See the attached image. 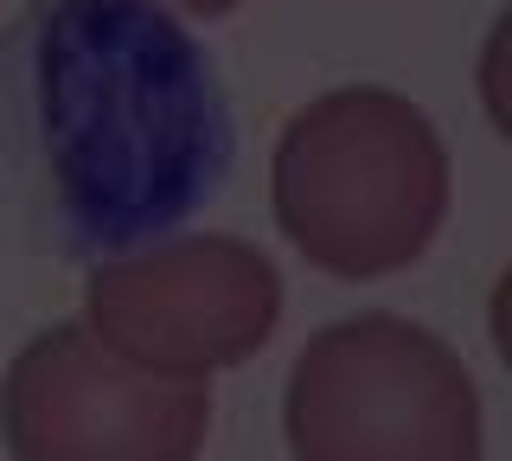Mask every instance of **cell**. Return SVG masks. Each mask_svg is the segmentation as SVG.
I'll use <instances>...</instances> for the list:
<instances>
[{
	"label": "cell",
	"instance_id": "3",
	"mask_svg": "<svg viewBox=\"0 0 512 461\" xmlns=\"http://www.w3.org/2000/svg\"><path fill=\"white\" fill-rule=\"evenodd\" d=\"M282 436L295 461H480V391L429 327L352 314L288 365Z\"/></svg>",
	"mask_w": 512,
	"mask_h": 461
},
{
	"label": "cell",
	"instance_id": "5",
	"mask_svg": "<svg viewBox=\"0 0 512 461\" xmlns=\"http://www.w3.org/2000/svg\"><path fill=\"white\" fill-rule=\"evenodd\" d=\"M0 429L13 461H199L212 385L148 372L84 321H58L13 353Z\"/></svg>",
	"mask_w": 512,
	"mask_h": 461
},
{
	"label": "cell",
	"instance_id": "2",
	"mask_svg": "<svg viewBox=\"0 0 512 461\" xmlns=\"http://www.w3.org/2000/svg\"><path fill=\"white\" fill-rule=\"evenodd\" d=\"M448 180L436 122L378 84L301 103L269 161L282 237L340 282H378L423 257L448 218Z\"/></svg>",
	"mask_w": 512,
	"mask_h": 461
},
{
	"label": "cell",
	"instance_id": "1",
	"mask_svg": "<svg viewBox=\"0 0 512 461\" xmlns=\"http://www.w3.org/2000/svg\"><path fill=\"white\" fill-rule=\"evenodd\" d=\"M0 154L45 244L96 263L218 199L231 103L154 0H26L0 45Z\"/></svg>",
	"mask_w": 512,
	"mask_h": 461
},
{
	"label": "cell",
	"instance_id": "7",
	"mask_svg": "<svg viewBox=\"0 0 512 461\" xmlns=\"http://www.w3.org/2000/svg\"><path fill=\"white\" fill-rule=\"evenodd\" d=\"M186 13H199V20H218V13H237L244 0H180Z\"/></svg>",
	"mask_w": 512,
	"mask_h": 461
},
{
	"label": "cell",
	"instance_id": "4",
	"mask_svg": "<svg viewBox=\"0 0 512 461\" xmlns=\"http://www.w3.org/2000/svg\"><path fill=\"white\" fill-rule=\"evenodd\" d=\"M282 321V276L244 237L180 231L84 276V327L109 353L167 378H212L269 346Z\"/></svg>",
	"mask_w": 512,
	"mask_h": 461
},
{
	"label": "cell",
	"instance_id": "6",
	"mask_svg": "<svg viewBox=\"0 0 512 461\" xmlns=\"http://www.w3.org/2000/svg\"><path fill=\"white\" fill-rule=\"evenodd\" d=\"M506 33H512V13H500L487 33V58H480V90H487V116L493 129L512 135V116H506Z\"/></svg>",
	"mask_w": 512,
	"mask_h": 461
}]
</instances>
